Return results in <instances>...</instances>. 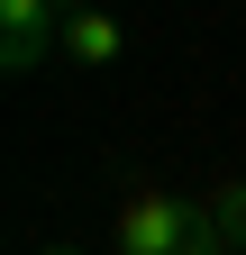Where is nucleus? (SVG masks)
<instances>
[{
  "mask_svg": "<svg viewBox=\"0 0 246 255\" xmlns=\"http://www.w3.org/2000/svg\"><path fill=\"white\" fill-rule=\"evenodd\" d=\"M119 255H228V228L219 210H210V191L173 182H128V201H119Z\"/></svg>",
  "mask_w": 246,
  "mask_h": 255,
  "instance_id": "nucleus-1",
  "label": "nucleus"
},
{
  "mask_svg": "<svg viewBox=\"0 0 246 255\" xmlns=\"http://www.w3.org/2000/svg\"><path fill=\"white\" fill-rule=\"evenodd\" d=\"M46 55H64V9H46V0H0V73H37Z\"/></svg>",
  "mask_w": 246,
  "mask_h": 255,
  "instance_id": "nucleus-2",
  "label": "nucleus"
},
{
  "mask_svg": "<svg viewBox=\"0 0 246 255\" xmlns=\"http://www.w3.org/2000/svg\"><path fill=\"white\" fill-rule=\"evenodd\" d=\"M128 55V27L101 18V9H64V64H82V73H101V64Z\"/></svg>",
  "mask_w": 246,
  "mask_h": 255,
  "instance_id": "nucleus-3",
  "label": "nucleus"
},
{
  "mask_svg": "<svg viewBox=\"0 0 246 255\" xmlns=\"http://www.w3.org/2000/svg\"><path fill=\"white\" fill-rule=\"evenodd\" d=\"M27 255H82V246H27Z\"/></svg>",
  "mask_w": 246,
  "mask_h": 255,
  "instance_id": "nucleus-4",
  "label": "nucleus"
}]
</instances>
